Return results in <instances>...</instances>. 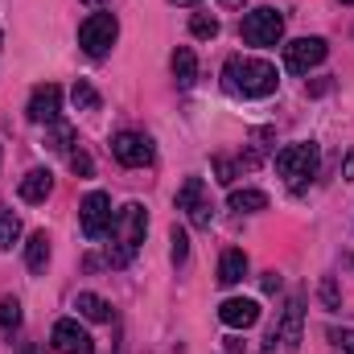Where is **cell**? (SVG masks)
I'll return each instance as SVG.
<instances>
[{
	"mask_svg": "<svg viewBox=\"0 0 354 354\" xmlns=\"http://www.w3.org/2000/svg\"><path fill=\"white\" fill-rule=\"evenodd\" d=\"M326 54H330V46H326L322 37H297V41L284 46V66H288L292 75H309L313 66L326 62Z\"/></svg>",
	"mask_w": 354,
	"mask_h": 354,
	"instance_id": "6",
	"label": "cell"
},
{
	"mask_svg": "<svg viewBox=\"0 0 354 354\" xmlns=\"http://www.w3.org/2000/svg\"><path fill=\"white\" fill-rule=\"evenodd\" d=\"M17 194H21V202H46L50 194H54V174L50 169H29V174L21 177V185H17Z\"/></svg>",
	"mask_w": 354,
	"mask_h": 354,
	"instance_id": "14",
	"label": "cell"
},
{
	"mask_svg": "<svg viewBox=\"0 0 354 354\" xmlns=\"http://www.w3.org/2000/svg\"><path fill=\"white\" fill-rule=\"evenodd\" d=\"M169 243H174V264H185V256H189V239H185V231H181V227H174Z\"/></svg>",
	"mask_w": 354,
	"mask_h": 354,
	"instance_id": "25",
	"label": "cell"
},
{
	"mask_svg": "<svg viewBox=\"0 0 354 354\" xmlns=\"http://www.w3.org/2000/svg\"><path fill=\"white\" fill-rule=\"evenodd\" d=\"M91 8H103V4H111V0H87Z\"/></svg>",
	"mask_w": 354,
	"mask_h": 354,
	"instance_id": "33",
	"label": "cell"
},
{
	"mask_svg": "<svg viewBox=\"0 0 354 354\" xmlns=\"http://www.w3.org/2000/svg\"><path fill=\"white\" fill-rule=\"evenodd\" d=\"M50 128H54V136H50V149H54V153H66V149L75 145V132H71V128H62V124H50Z\"/></svg>",
	"mask_w": 354,
	"mask_h": 354,
	"instance_id": "24",
	"label": "cell"
},
{
	"mask_svg": "<svg viewBox=\"0 0 354 354\" xmlns=\"http://www.w3.org/2000/svg\"><path fill=\"white\" fill-rule=\"evenodd\" d=\"M115 37H120V21H115V12H91L87 21L79 25V46L87 50L91 58H103V54L115 46Z\"/></svg>",
	"mask_w": 354,
	"mask_h": 354,
	"instance_id": "4",
	"label": "cell"
},
{
	"mask_svg": "<svg viewBox=\"0 0 354 354\" xmlns=\"http://www.w3.org/2000/svg\"><path fill=\"white\" fill-rule=\"evenodd\" d=\"M276 174L284 177L288 185H305L309 177L317 174V145L313 140H301V145H288L276 153Z\"/></svg>",
	"mask_w": 354,
	"mask_h": 354,
	"instance_id": "3",
	"label": "cell"
},
{
	"mask_svg": "<svg viewBox=\"0 0 354 354\" xmlns=\"http://www.w3.org/2000/svg\"><path fill=\"white\" fill-rule=\"evenodd\" d=\"M111 153H115V161H120V165L140 169V165H149V161H153V140H149L145 132H120V136L111 140Z\"/></svg>",
	"mask_w": 354,
	"mask_h": 354,
	"instance_id": "8",
	"label": "cell"
},
{
	"mask_svg": "<svg viewBox=\"0 0 354 354\" xmlns=\"http://www.w3.org/2000/svg\"><path fill=\"white\" fill-rule=\"evenodd\" d=\"M174 79H177V87H194V79H198V58H194L189 46H177L174 50Z\"/></svg>",
	"mask_w": 354,
	"mask_h": 354,
	"instance_id": "17",
	"label": "cell"
},
{
	"mask_svg": "<svg viewBox=\"0 0 354 354\" xmlns=\"http://www.w3.org/2000/svg\"><path fill=\"white\" fill-rule=\"evenodd\" d=\"M21 239V218L12 210H0V252H8Z\"/></svg>",
	"mask_w": 354,
	"mask_h": 354,
	"instance_id": "20",
	"label": "cell"
},
{
	"mask_svg": "<svg viewBox=\"0 0 354 354\" xmlns=\"http://www.w3.org/2000/svg\"><path fill=\"white\" fill-rule=\"evenodd\" d=\"M71 169H75V174H83V177H91V169H95V165H91L87 153H71Z\"/></svg>",
	"mask_w": 354,
	"mask_h": 354,
	"instance_id": "28",
	"label": "cell"
},
{
	"mask_svg": "<svg viewBox=\"0 0 354 354\" xmlns=\"http://www.w3.org/2000/svg\"><path fill=\"white\" fill-rule=\"evenodd\" d=\"M342 177H346V181H351V177H354V153H351V157H346V169H342Z\"/></svg>",
	"mask_w": 354,
	"mask_h": 354,
	"instance_id": "31",
	"label": "cell"
},
{
	"mask_svg": "<svg viewBox=\"0 0 354 354\" xmlns=\"http://www.w3.org/2000/svg\"><path fill=\"white\" fill-rule=\"evenodd\" d=\"M214 174H218V181H223V185H231V181H235V165H231L227 157H218V161H214Z\"/></svg>",
	"mask_w": 354,
	"mask_h": 354,
	"instance_id": "27",
	"label": "cell"
},
{
	"mask_svg": "<svg viewBox=\"0 0 354 354\" xmlns=\"http://www.w3.org/2000/svg\"><path fill=\"white\" fill-rule=\"evenodd\" d=\"M276 288H280V276H276V272H268V276H264V292H276Z\"/></svg>",
	"mask_w": 354,
	"mask_h": 354,
	"instance_id": "30",
	"label": "cell"
},
{
	"mask_svg": "<svg viewBox=\"0 0 354 354\" xmlns=\"http://www.w3.org/2000/svg\"><path fill=\"white\" fill-rule=\"evenodd\" d=\"M177 210H185L194 227H210V210H214V206L206 202L202 177H185V185L177 189Z\"/></svg>",
	"mask_w": 354,
	"mask_h": 354,
	"instance_id": "9",
	"label": "cell"
},
{
	"mask_svg": "<svg viewBox=\"0 0 354 354\" xmlns=\"http://www.w3.org/2000/svg\"><path fill=\"white\" fill-rule=\"evenodd\" d=\"M231 210H243V214H256V210H264L268 206V194L264 189H231Z\"/></svg>",
	"mask_w": 354,
	"mask_h": 354,
	"instance_id": "19",
	"label": "cell"
},
{
	"mask_svg": "<svg viewBox=\"0 0 354 354\" xmlns=\"http://www.w3.org/2000/svg\"><path fill=\"white\" fill-rule=\"evenodd\" d=\"M334 351L338 354H354V330H334Z\"/></svg>",
	"mask_w": 354,
	"mask_h": 354,
	"instance_id": "26",
	"label": "cell"
},
{
	"mask_svg": "<svg viewBox=\"0 0 354 354\" xmlns=\"http://www.w3.org/2000/svg\"><path fill=\"white\" fill-rule=\"evenodd\" d=\"M342 4H354V0H342Z\"/></svg>",
	"mask_w": 354,
	"mask_h": 354,
	"instance_id": "35",
	"label": "cell"
},
{
	"mask_svg": "<svg viewBox=\"0 0 354 354\" xmlns=\"http://www.w3.org/2000/svg\"><path fill=\"white\" fill-rule=\"evenodd\" d=\"M189 33L202 37V41L218 37V17H210V12H194V17H189Z\"/></svg>",
	"mask_w": 354,
	"mask_h": 354,
	"instance_id": "21",
	"label": "cell"
},
{
	"mask_svg": "<svg viewBox=\"0 0 354 354\" xmlns=\"http://www.w3.org/2000/svg\"><path fill=\"white\" fill-rule=\"evenodd\" d=\"M301 317H305V301H301V297H292V301H288V309H284V317H280V326H276V330H272V338H268V342H280V354L297 351V342H301Z\"/></svg>",
	"mask_w": 354,
	"mask_h": 354,
	"instance_id": "12",
	"label": "cell"
},
{
	"mask_svg": "<svg viewBox=\"0 0 354 354\" xmlns=\"http://www.w3.org/2000/svg\"><path fill=\"white\" fill-rule=\"evenodd\" d=\"M0 41H4V33H0Z\"/></svg>",
	"mask_w": 354,
	"mask_h": 354,
	"instance_id": "36",
	"label": "cell"
},
{
	"mask_svg": "<svg viewBox=\"0 0 354 354\" xmlns=\"http://www.w3.org/2000/svg\"><path fill=\"white\" fill-rule=\"evenodd\" d=\"M145 231H149V214H145L140 202H128V206H120L111 214V227H107V235H111V256L107 260H111V268L132 264V256L145 243Z\"/></svg>",
	"mask_w": 354,
	"mask_h": 354,
	"instance_id": "2",
	"label": "cell"
},
{
	"mask_svg": "<svg viewBox=\"0 0 354 354\" xmlns=\"http://www.w3.org/2000/svg\"><path fill=\"white\" fill-rule=\"evenodd\" d=\"M174 4H198V0H174Z\"/></svg>",
	"mask_w": 354,
	"mask_h": 354,
	"instance_id": "34",
	"label": "cell"
},
{
	"mask_svg": "<svg viewBox=\"0 0 354 354\" xmlns=\"http://www.w3.org/2000/svg\"><path fill=\"white\" fill-rule=\"evenodd\" d=\"M248 276V256L239 252V248H231V252H223V260H218V284H239Z\"/></svg>",
	"mask_w": 354,
	"mask_h": 354,
	"instance_id": "15",
	"label": "cell"
},
{
	"mask_svg": "<svg viewBox=\"0 0 354 354\" xmlns=\"http://www.w3.org/2000/svg\"><path fill=\"white\" fill-rule=\"evenodd\" d=\"M223 83L231 95H243V99H264L272 91L280 87V75H276V66L264 62V58H243V54H235V58H227V66H223Z\"/></svg>",
	"mask_w": 354,
	"mask_h": 354,
	"instance_id": "1",
	"label": "cell"
},
{
	"mask_svg": "<svg viewBox=\"0 0 354 354\" xmlns=\"http://www.w3.org/2000/svg\"><path fill=\"white\" fill-rule=\"evenodd\" d=\"M0 326H4V330H17V326H21V301H17V297H4V301H0Z\"/></svg>",
	"mask_w": 354,
	"mask_h": 354,
	"instance_id": "23",
	"label": "cell"
},
{
	"mask_svg": "<svg viewBox=\"0 0 354 354\" xmlns=\"http://www.w3.org/2000/svg\"><path fill=\"white\" fill-rule=\"evenodd\" d=\"M25 264H29V272H46V264H50V235H46V231H33V235H29V243H25Z\"/></svg>",
	"mask_w": 354,
	"mask_h": 354,
	"instance_id": "16",
	"label": "cell"
},
{
	"mask_svg": "<svg viewBox=\"0 0 354 354\" xmlns=\"http://www.w3.org/2000/svg\"><path fill=\"white\" fill-rule=\"evenodd\" d=\"M71 99H75V107L79 111H99V91L91 87V83H75V91H71Z\"/></svg>",
	"mask_w": 354,
	"mask_h": 354,
	"instance_id": "22",
	"label": "cell"
},
{
	"mask_svg": "<svg viewBox=\"0 0 354 354\" xmlns=\"http://www.w3.org/2000/svg\"><path fill=\"white\" fill-rule=\"evenodd\" d=\"M25 111H29V120H33V124H58V115H62V91L54 87V83L33 87Z\"/></svg>",
	"mask_w": 354,
	"mask_h": 354,
	"instance_id": "11",
	"label": "cell"
},
{
	"mask_svg": "<svg viewBox=\"0 0 354 354\" xmlns=\"http://www.w3.org/2000/svg\"><path fill=\"white\" fill-rule=\"evenodd\" d=\"M239 33H243V41L248 46H276L280 37H284V17L276 12V8H252L248 17H243V25H239Z\"/></svg>",
	"mask_w": 354,
	"mask_h": 354,
	"instance_id": "5",
	"label": "cell"
},
{
	"mask_svg": "<svg viewBox=\"0 0 354 354\" xmlns=\"http://www.w3.org/2000/svg\"><path fill=\"white\" fill-rule=\"evenodd\" d=\"M79 223H83V235H87V239L107 235V227H111V198H107L103 189H91L87 198H83V206H79Z\"/></svg>",
	"mask_w": 354,
	"mask_h": 354,
	"instance_id": "7",
	"label": "cell"
},
{
	"mask_svg": "<svg viewBox=\"0 0 354 354\" xmlns=\"http://www.w3.org/2000/svg\"><path fill=\"white\" fill-rule=\"evenodd\" d=\"M50 342H54V351L58 354H95V342H91V334L75 322V317H62V322H54V334H50Z\"/></svg>",
	"mask_w": 354,
	"mask_h": 354,
	"instance_id": "10",
	"label": "cell"
},
{
	"mask_svg": "<svg viewBox=\"0 0 354 354\" xmlns=\"http://www.w3.org/2000/svg\"><path fill=\"white\" fill-rule=\"evenodd\" d=\"M322 297H326V305H330V309L338 305V292H334V280H326V284H322Z\"/></svg>",
	"mask_w": 354,
	"mask_h": 354,
	"instance_id": "29",
	"label": "cell"
},
{
	"mask_svg": "<svg viewBox=\"0 0 354 354\" xmlns=\"http://www.w3.org/2000/svg\"><path fill=\"white\" fill-rule=\"evenodd\" d=\"M218 317H223L231 330H248V326H256V322H260V305H256V301H248V297H231V301H223V305H218Z\"/></svg>",
	"mask_w": 354,
	"mask_h": 354,
	"instance_id": "13",
	"label": "cell"
},
{
	"mask_svg": "<svg viewBox=\"0 0 354 354\" xmlns=\"http://www.w3.org/2000/svg\"><path fill=\"white\" fill-rule=\"evenodd\" d=\"M75 309H79L87 322H111V305H107L103 297H95V292H79Z\"/></svg>",
	"mask_w": 354,
	"mask_h": 354,
	"instance_id": "18",
	"label": "cell"
},
{
	"mask_svg": "<svg viewBox=\"0 0 354 354\" xmlns=\"http://www.w3.org/2000/svg\"><path fill=\"white\" fill-rule=\"evenodd\" d=\"M223 8H243V0H218Z\"/></svg>",
	"mask_w": 354,
	"mask_h": 354,
	"instance_id": "32",
	"label": "cell"
}]
</instances>
